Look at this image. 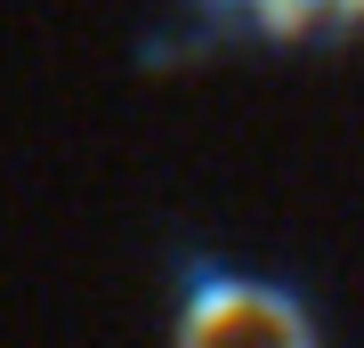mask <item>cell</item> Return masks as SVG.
<instances>
[{"instance_id": "2", "label": "cell", "mask_w": 364, "mask_h": 348, "mask_svg": "<svg viewBox=\"0 0 364 348\" xmlns=\"http://www.w3.org/2000/svg\"><path fill=\"white\" fill-rule=\"evenodd\" d=\"M332 33H364V0H195V49L219 41H332Z\"/></svg>"}, {"instance_id": "1", "label": "cell", "mask_w": 364, "mask_h": 348, "mask_svg": "<svg viewBox=\"0 0 364 348\" xmlns=\"http://www.w3.org/2000/svg\"><path fill=\"white\" fill-rule=\"evenodd\" d=\"M178 348H316V324H308V308L291 292L227 275L210 259H186Z\"/></svg>"}]
</instances>
